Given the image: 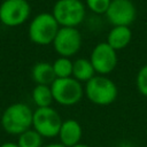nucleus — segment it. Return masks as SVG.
Wrapping results in <instances>:
<instances>
[{
    "instance_id": "obj_1",
    "label": "nucleus",
    "mask_w": 147,
    "mask_h": 147,
    "mask_svg": "<svg viewBox=\"0 0 147 147\" xmlns=\"http://www.w3.org/2000/svg\"><path fill=\"white\" fill-rule=\"evenodd\" d=\"M33 113L25 103L10 105L1 116V125L9 134H22L32 126Z\"/></svg>"
},
{
    "instance_id": "obj_2",
    "label": "nucleus",
    "mask_w": 147,
    "mask_h": 147,
    "mask_svg": "<svg viewBox=\"0 0 147 147\" xmlns=\"http://www.w3.org/2000/svg\"><path fill=\"white\" fill-rule=\"evenodd\" d=\"M85 94L92 103L98 106H108L116 100L118 90L111 79L99 75L94 76L86 83Z\"/></svg>"
},
{
    "instance_id": "obj_3",
    "label": "nucleus",
    "mask_w": 147,
    "mask_h": 147,
    "mask_svg": "<svg viewBox=\"0 0 147 147\" xmlns=\"http://www.w3.org/2000/svg\"><path fill=\"white\" fill-rule=\"evenodd\" d=\"M52 15L62 28H76L85 17V6L80 0H57Z\"/></svg>"
},
{
    "instance_id": "obj_4",
    "label": "nucleus",
    "mask_w": 147,
    "mask_h": 147,
    "mask_svg": "<svg viewBox=\"0 0 147 147\" xmlns=\"http://www.w3.org/2000/svg\"><path fill=\"white\" fill-rule=\"evenodd\" d=\"M59 30V23L54 16L49 13H41L32 20L29 28V37L38 45H48L54 41Z\"/></svg>"
},
{
    "instance_id": "obj_5",
    "label": "nucleus",
    "mask_w": 147,
    "mask_h": 147,
    "mask_svg": "<svg viewBox=\"0 0 147 147\" xmlns=\"http://www.w3.org/2000/svg\"><path fill=\"white\" fill-rule=\"evenodd\" d=\"M51 90L54 101L62 106H74L78 103L84 93L82 83L74 77L56 78L51 85Z\"/></svg>"
},
{
    "instance_id": "obj_6",
    "label": "nucleus",
    "mask_w": 147,
    "mask_h": 147,
    "mask_svg": "<svg viewBox=\"0 0 147 147\" xmlns=\"http://www.w3.org/2000/svg\"><path fill=\"white\" fill-rule=\"evenodd\" d=\"M62 119L59 113L52 107L37 108L33 111L32 126L42 138H54L59 136Z\"/></svg>"
},
{
    "instance_id": "obj_7",
    "label": "nucleus",
    "mask_w": 147,
    "mask_h": 147,
    "mask_svg": "<svg viewBox=\"0 0 147 147\" xmlns=\"http://www.w3.org/2000/svg\"><path fill=\"white\" fill-rule=\"evenodd\" d=\"M53 46L62 57H70L80 49L82 34L76 28H60Z\"/></svg>"
},
{
    "instance_id": "obj_8",
    "label": "nucleus",
    "mask_w": 147,
    "mask_h": 147,
    "mask_svg": "<svg viewBox=\"0 0 147 147\" xmlns=\"http://www.w3.org/2000/svg\"><path fill=\"white\" fill-rule=\"evenodd\" d=\"M30 15V5L26 0H5L0 6V21L8 25H20Z\"/></svg>"
},
{
    "instance_id": "obj_9",
    "label": "nucleus",
    "mask_w": 147,
    "mask_h": 147,
    "mask_svg": "<svg viewBox=\"0 0 147 147\" xmlns=\"http://www.w3.org/2000/svg\"><path fill=\"white\" fill-rule=\"evenodd\" d=\"M136 6L131 0H111L106 17L114 26H129L136 18Z\"/></svg>"
},
{
    "instance_id": "obj_10",
    "label": "nucleus",
    "mask_w": 147,
    "mask_h": 147,
    "mask_svg": "<svg viewBox=\"0 0 147 147\" xmlns=\"http://www.w3.org/2000/svg\"><path fill=\"white\" fill-rule=\"evenodd\" d=\"M90 61L95 72L103 76L115 69L117 64V54L107 42H100L93 48Z\"/></svg>"
},
{
    "instance_id": "obj_11",
    "label": "nucleus",
    "mask_w": 147,
    "mask_h": 147,
    "mask_svg": "<svg viewBox=\"0 0 147 147\" xmlns=\"http://www.w3.org/2000/svg\"><path fill=\"white\" fill-rule=\"evenodd\" d=\"M82 137H83V127L78 121L69 118L62 122L59 132L60 144H62L64 147H74L80 144Z\"/></svg>"
},
{
    "instance_id": "obj_12",
    "label": "nucleus",
    "mask_w": 147,
    "mask_h": 147,
    "mask_svg": "<svg viewBox=\"0 0 147 147\" xmlns=\"http://www.w3.org/2000/svg\"><path fill=\"white\" fill-rule=\"evenodd\" d=\"M132 38V32L129 26H114L108 36H107V44L114 48L115 51L125 48Z\"/></svg>"
},
{
    "instance_id": "obj_13",
    "label": "nucleus",
    "mask_w": 147,
    "mask_h": 147,
    "mask_svg": "<svg viewBox=\"0 0 147 147\" xmlns=\"http://www.w3.org/2000/svg\"><path fill=\"white\" fill-rule=\"evenodd\" d=\"M33 80L37 85H52L56 79L53 65L48 62H38L33 65L31 71Z\"/></svg>"
},
{
    "instance_id": "obj_14",
    "label": "nucleus",
    "mask_w": 147,
    "mask_h": 147,
    "mask_svg": "<svg viewBox=\"0 0 147 147\" xmlns=\"http://www.w3.org/2000/svg\"><path fill=\"white\" fill-rule=\"evenodd\" d=\"M72 76L76 80L85 82L87 83L91 78L95 76V70L91 63L90 60L86 59H77L74 62V68H72Z\"/></svg>"
},
{
    "instance_id": "obj_15",
    "label": "nucleus",
    "mask_w": 147,
    "mask_h": 147,
    "mask_svg": "<svg viewBox=\"0 0 147 147\" xmlns=\"http://www.w3.org/2000/svg\"><path fill=\"white\" fill-rule=\"evenodd\" d=\"M32 99L38 108L51 107V103L54 101L51 86L48 85H36L32 91Z\"/></svg>"
},
{
    "instance_id": "obj_16",
    "label": "nucleus",
    "mask_w": 147,
    "mask_h": 147,
    "mask_svg": "<svg viewBox=\"0 0 147 147\" xmlns=\"http://www.w3.org/2000/svg\"><path fill=\"white\" fill-rule=\"evenodd\" d=\"M18 147H42V137L33 129H29L18 136Z\"/></svg>"
},
{
    "instance_id": "obj_17",
    "label": "nucleus",
    "mask_w": 147,
    "mask_h": 147,
    "mask_svg": "<svg viewBox=\"0 0 147 147\" xmlns=\"http://www.w3.org/2000/svg\"><path fill=\"white\" fill-rule=\"evenodd\" d=\"M56 78H69L72 76L74 62L69 57H59L52 64Z\"/></svg>"
},
{
    "instance_id": "obj_18",
    "label": "nucleus",
    "mask_w": 147,
    "mask_h": 147,
    "mask_svg": "<svg viewBox=\"0 0 147 147\" xmlns=\"http://www.w3.org/2000/svg\"><path fill=\"white\" fill-rule=\"evenodd\" d=\"M111 0H86L87 7L95 14H106Z\"/></svg>"
},
{
    "instance_id": "obj_19",
    "label": "nucleus",
    "mask_w": 147,
    "mask_h": 147,
    "mask_svg": "<svg viewBox=\"0 0 147 147\" xmlns=\"http://www.w3.org/2000/svg\"><path fill=\"white\" fill-rule=\"evenodd\" d=\"M137 88L144 95L147 96V64H145L137 75Z\"/></svg>"
},
{
    "instance_id": "obj_20",
    "label": "nucleus",
    "mask_w": 147,
    "mask_h": 147,
    "mask_svg": "<svg viewBox=\"0 0 147 147\" xmlns=\"http://www.w3.org/2000/svg\"><path fill=\"white\" fill-rule=\"evenodd\" d=\"M0 147H18V145L14 144V142H5V144L0 145Z\"/></svg>"
},
{
    "instance_id": "obj_21",
    "label": "nucleus",
    "mask_w": 147,
    "mask_h": 147,
    "mask_svg": "<svg viewBox=\"0 0 147 147\" xmlns=\"http://www.w3.org/2000/svg\"><path fill=\"white\" fill-rule=\"evenodd\" d=\"M42 147H64V146L62 144H60V142H54V144H48V145L42 146Z\"/></svg>"
},
{
    "instance_id": "obj_22",
    "label": "nucleus",
    "mask_w": 147,
    "mask_h": 147,
    "mask_svg": "<svg viewBox=\"0 0 147 147\" xmlns=\"http://www.w3.org/2000/svg\"><path fill=\"white\" fill-rule=\"evenodd\" d=\"M74 147H91V146H88V145H86V144L80 142V144H78V145H76V146H74Z\"/></svg>"
}]
</instances>
